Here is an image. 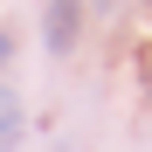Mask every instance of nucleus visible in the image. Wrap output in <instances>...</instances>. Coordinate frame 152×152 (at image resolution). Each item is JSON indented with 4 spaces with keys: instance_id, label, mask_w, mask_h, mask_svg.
<instances>
[{
    "instance_id": "obj_1",
    "label": "nucleus",
    "mask_w": 152,
    "mask_h": 152,
    "mask_svg": "<svg viewBox=\"0 0 152 152\" xmlns=\"http://www.w3.org/2000/svg\"><path fill=\"white\" fill-rule=\"evenodd\" d=\"M76 21H83V0H48V21H42V35L56 56H69L76 48Z\"/></svg>"
},
{
    "instance_id": "obj_2",
    "label": "nucleus",
    "mask_w": 152,
    "mask_h": 152,
    "mask_svg": "<svg viewBox=\"0 0 152 152\" xmlns=\"http://www.w3.org/2000/svg\"><path fill=\"white\" fill-rule=\"evenodd\" d=\"M14 145H21V97L0 90V152H14Z\"/></svg>"
},
{
    "instance_id": "obj_3",
    "label": "nucleus",
    "mask_w": 152,
    "mask_h": 152,
    "mask_svg": "<svg viewBox=\"0 0 152 152\" xmlns=\"http://www.w3.org/2000/svg\"><path fill=\"white\" fill-rule=\"evenodd\" d=\"M7 56H14V42H7V35H0V62H7Z\"/></svg>"
},
{
    "instance_id": "obj_4",
    "label": "nucleus",
    "mask_w": 152,
    "mask_h": 152,
    "mask_svg": "<svg viewBox=\"0 0 152 152\" xmlns=\"http://www.w3.org/2000/svg\"><path fill=\"white\" fill-rule=\"evenodd\" d=\"M145 14H152V0H145Z\"/></svg>"
},
{
    "instance_id": "obj_5",
    "label": "nucleus",
    "mask_w": 152,
    "mask_h": 152,
    "mask_svg": "<svg viewBox=\"0 0 152 152\" xmlns=\"http://www.w3.org/2000/svg\"><path fill=\"white\" fill-rule=\"evenodd\" d=\"M97 7H104V0H97Z\"/></svg>"
}]
</instances>
